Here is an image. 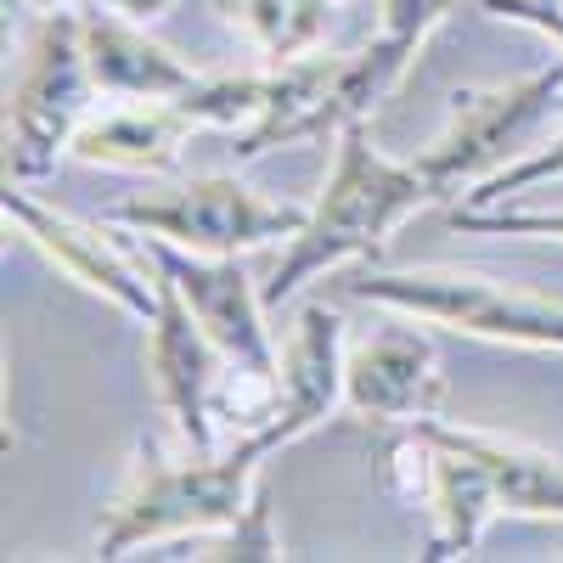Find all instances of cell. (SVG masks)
<instances>
[{"mask_svg":"<svg viewBox=\"0 0 563 563\" xmlns=\"http://www.w3.org/2000/svg\"><path fill=\"white\" fill-rule=\"evenodd\" d=\"M547 180H563V130L547 141V147L519 153L507 169H496L490 180H479L474 192H467V209H496V203L530 192V186H547Z\"/></svg>","mask_w":563,"mask_h":563,"instance_id":"obj_21","label":"cell"},{"mask_svg":"<svg viewBox=\"0 0 563 563\" xmlns=\"http://www.w3.org/2000/svg\"><path fill=\"white\" fill-rule=\"evenodd\" d=\"M90 90H97V79L85 63L79 18H34L7 102V180L40 186L57 175L63 153H74V135L85 130Z\"/></svg>","mask_w":563,"mask_h":563,"instance_id":"obj_4","label":"cell"},{"mask_svg":"<svg viewBox=\"0 0 563 563\" xmlns=\"http://www.w3.org/2000/svg\"><path fill=\"white\" fill-rule=\"evenodd\" d=\"M333 7L339 0H220L225 23L243 29L271 68L310 57L333 29Z\"/></svg>","mask_w":563,"mask_h":563,"instance_id":"obj_18","label":"cell"},{"mask_svg":"<svg viewBox=\"0 0 563 563\" xmlns=\"http://www.w3.org/2000/svg\"><path fill=\"white\" fill-rule=\"evenodd\" d=\"M0 209H7V220L18 225V238L34 243L68 282H79L85 294L108 299L113 310L135 316L141 327L153 321V310H158V271H153V260L141 254V249L135 254L119 249L108 220L102 225H85V220H74V214H63L52 203H40L34 186H18V180H7Z\"/></svg>","mask_w":563,"mask_h":563,"instance_id":"obj_7","label":"cell"},{"mask_svg":"<svg viewBox=\"0 0 563 563\" xmlns=\"http://www.w3.org/2000/svg\"><path fill=\"white\" fill-rule=\"evenodd\" d=\"M147 372H153V395L169 411L180 445L220 451V429H214L209 395H214L220 372H225V355L203 333V321L192 316V305L180 299V288L164 271H158V310L147 321Z\"/></svg>","mask_w":563,"mask_h":563,"instance_id":"obj_9","label":"cell"},{"mask_svg":"<svg viewBox=\"0 0 563 563\" xmlns=\"http://www.w3.org/2000/svg\"><path fill=\"white\" fill-rule=\"evenodd\" d=\"M563 97V63L512 79V85H467L451 90L445 130L417 153V169L434 180L440 198H467L479 180L519 158L525 135L558 108Z\"/></svg>","mask_w":563,"mask_h":563,"instance_id":"obj_6","label":"cell"},{"mask_svg":"<svg viewBox=\"0 0 563 563\" xmlns=\"http://www.w3.org/2000/svg\"><path fill=\"white\" fill-rule=\"evenodd\" d=\"M339 7H344V0H339Z\"/></svg>","mask_w":563,"mask_h":563,"instance_id":"obj_26","label":"cell"},{"mask_svg":"<svg viewBox=\"0 0 563 563\" xmlns=\"http://www.w3.org/2000/svg\"><path fill=\"white\" fill-rule=\"evenodd\" d=\"M344 316L339 305L327 299H305L294 310V327H288V344L276 355V384H282V400H276V422L265 429V440L282 451L305 440L310 429H321L333 406L344 400Z\"/></svg>","mask_w":563,"mask_h":563,"instance_id":"obj_11","label":"cell"},{"mask_svg":"<svg viewBox=\"0 0 563 563\" xmlns=\"http://www.w3.org/2000/svg\"><path fill=\"white\" fill-rule=\"evenodd\" d=\"M361 305H384L411 321H434L467 339L519 344V350H563V305L512 282L462 271V265H411V271H361L344 282Z\"/></svg>","mask_w":563,"mask_h":563,"instance_id":"obj_3","label":"cell"},{"mask_svg":"<svg viewBox=\"0 0 563 563\" xmlns=\"http://www.w3.org/2000/svg\"><path fill=\"white\" fill-rule=\"evenodd\" d=\"M422 440H429V563H445V558H467L479 547V536L490 530V519H501V496H496V479L490 467L467 451L445 417H422L417 422Z\"/></svg>","mask_w":563,"mask_h":563,"instance_id":"obj_12","label":"cell"},{"mask_svg":"<svg viewBox=\"0 0 563 563\" xmlns=\"http://www.w3.org/2000/svg\"><path fill=\"white\" fill-rule=\"evenodd\" d=\"M558 7H563V0H558Z\"/></svg>","mask_w":563,"mask_h":563,"instance_id":"obj_27","label":"cell"},{"mask_svg":"<svg viewBox=\"0 0 563 563\" xmlns=\"http://www.w3.org/2000/svg\"><path fill=\"white\" fill-rule=\"evenodd\" d=\"M113 231H147V238H169L192 254H249L265 243H294L310 209L299 203H271L238 175H198L180 180L169 192H141L124 198L102 214Z\"/></svg>","mask_w":563,"mask_h":563,"instance_id":"obj_5","label":"cell"},{"mask_svg":"<svg viewBox=\"0 0 563 563\" xmlns=\"http://www.w3.org/2000/svg\"><path fill=\"white\" fill-rule=\"evenodd\" d=\"M180 552L169 558H203V563H276L288 558V547H282L276 525H271V490L265 479L254 485L243 519H231L225 530H209V536H192V541H175Z\"/></svg>","mask_w":563,"mask_h":563,"instance_id":"obj_20","label":"cell"},{"mask_svg":"<svg viewBox=\"0 0 563 563\" xmlns=\"http://www.w3.org/2000/svg\"><path fill=\"white\" fill-rule=\"evenodd\" d=\"M186 119H192V130H249L265 102H271V68L265 74H214V79H192V90H180V97H169Z\"/></svg>","mask_w":563,"mask_h":563,"instance_id":"obj_19","label":"cell"},{"mask_svg":"<svg viewBox=\"0 0 563 563\" xmlns=\"http://www.w3.org/2000/svg\"><path fill=\"white\" fill-rule=\"evenodd\" d=\"M192 135L175 102H135L102 119H85V130L74 135V158L97 164V169H130V175H169L180 164V147Z\"/></svg>","mask_w":563,"mask_h":563,"instance_id":"obj_16","label":"cell"},{"mask_svg":"<svg viewBox=\"0 0 563 563\" xmlns=\"http://www.w3.org/2000/svg\"><path fill=\"white\" fill-rule=\"evenodd\" d=\"M141 254L180 288V299L192 305V316L203 321V333L220 344V355L231 366L276 372L271 327H265V294L249 282L238 254H192V249H180L169 238H147V231H141Z\"/></svg>","mask_w":563,"mask_h":563,"instance_id":"obj_8","label":"cell"},{"mask_svg":"<svg viewBox=\"0 0 563 563\" xmlns=\"http://www.w3.org/2000/svg\"><path fill=\"white\" fill-rule=\"evenodd\" d=\"M344 406L372 422H422L445 406V372L429 333L384 321L366 344L344 355Z\"/></svg>","mask_w":563,"mask_h":563,"instance_id":"obj_10","label":"cell"},{"mask_svg":"<svg viewBox=\"0 0 563 563\" xmlns=\"http://www.w3.org/2000/svg\"><path fill=\"white\" fill-rule=\"evenodd\" d=\"M339 158L327 175L321 198L310 203L305 231L288 243L282 265L265 282V305L294 299L305 282L339 271L344 260H378L389 231L400 220H411L422 203H434V180L417 169V158H389L378 141H372L366 119L339 124Z\"/></svg>","mask_w":563,"mask_h":563,"instance_id":"obj_2","label":"cell"},{"mask_svg":"<svg viewBox=\"0 0 563 563\" xmlns=\"http://www.w3.org/2000/svg\"><path fill=\"white\" fill-rule=\"evenodd\" d=\"M85 34V63L97 79L102 97H124V102H169L180 90H192V68H186L169 45H158L135 18L97 7L79 18Z\"/></svg>","mask_w":563,"mask_h":563,"instance_id":"obj_14","label":"cell"},{"mask_svg":"<svg viewBox=\"0 0 563 563\" xmlns=\"http://www.w3.org/2000/svg\"><path fill=\"white\" fill-rule=\"evenodd\" d=\"M265 456H276V445L265 434L249 440H225L220 451H192L169 456L153 434L135 445V462L124 485L113 490V501L102 507V530H97V552L102 558H124L135 547H175L209 530H225L231 519H243V507L260 485Z\"/></svg>","mask_w":563,"mask_h":563,"instance_id":"obj_1","label":"cell"},{"mask_svg":"<svg viewBox=\"0 0 563 563\" xmlns=\"http://www.w3.org/2000/svg\"><path fill=\"white\" fill-rule=\"evenodd\" d=\"M102 7H113V12H124L135 23H153V18H164L175 7V0H102Z\"/></svg>","mask_w":563,"mask_h":563,"instance_id":"obj_24","label":"cell"},{"mask_svg":"<svg viewBox=\"0 0 563 563\" xmlns=\"http://www.w3.org/2000/svg\"><path fill=\"white\" fill-rule=\"evenodd\" d=\"M344 57H299L271 68V102L265 113L238 135V158H265L271 147H294L310 135H333V90H339Z\"/></svg>","mask_w":563,"mask_h":563,"instance_id":"obj_15","label":"cell"},{"mask_svg":"<svg viewBox=\"0 0 563 563\" xmlns=\"http://www.w3.org/2000/svg\"><path fill=\"white\" fill-rule=\"evenodd\" d=\"M456 0H378V23L372 40L355 57H344L339 90H333V135L350 119H372L378 102L406 79V68L417 63V52L429 45V34L451 18Z\"/></svg>","mask_w":563,"mask_h":563,"instance_id":"obj_13","label":"cell"},{"mask_svg":"<svg viewBox=\"0 0 563 563\" xmlns=\"http://www.w3.org/2000/svg\"><path fill=\"white\" fill-rule=\"evenodd\" d=\"M79 0H23V12L29 18H57V12H74Z\"/></svg>","mask_w":563,"mask_h":563,"instance_id":"obj_25","label":"cell"},{"mask_svg":"<svg viewBox=\"0 0 563 563\" xmlns=\"http://www.w3.org/2000/svg\"><path fill=\"white\" fill-rule=\"evenodd\" d=\"M474 7L490 12V18H507V23H525V29L547 34L563 52V7L558 0H474Z\"/></svg>","mask_w":563,"mask_h":563,"instance_id":"obj_23","label":"cell"},{"mask_svg":"<svg viewBox=\"0 0 563 563\" xmlns=\"http://www.w3.org/2000/svg\"><path fill=\"white\" fill-rule=\"evenodd\" d=\"M456 231H474V238H558L563 243V209H467V203H451L445 214Z\"/></svg>","mask_w":563,"mask_h":563,"instance_id":"obj_22","label":"cell"},{"mask_svg":"<svg viewBox=\"0 0 563 563\" xmlns=\"http://www.w3.org/2000/svg\"><path fill=\"white\" fill-rule=\"evenodd\" d=\"M451 434L490 467L501 512L563 525V462L558 456H547L536 445H519V440H501V434H485V429H456V422H451Z\"/></svg>","mask_w":563,"mask_h":563,"instance_id":"obj_17","label":"cell"}]
</instances>
